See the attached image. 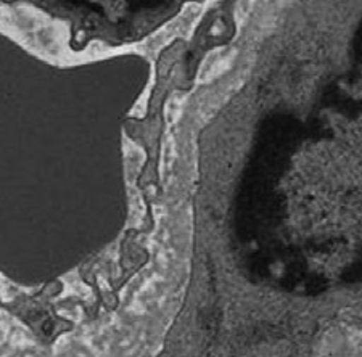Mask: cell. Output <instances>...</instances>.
Instances as JSON below:
<instances>
[{"instance_id": "obj_1", "label": "cell", "mask_w": 362, "mask_h": 357, "mask_svg": "<svg viewBox=\"0 0 362 357\" xmlns=\"http://www.w3.org/2000/svg\"><path fill=\"white\" fill-rule=\"evenodd\" d=\"M227 63H229V58L226 57L224 52L216 50L214 54L209 55L208 60L204 62L203 68H202V73H200V78H203V79L216 78V76L224 71Z\"/></svg>"}]
</instances>
